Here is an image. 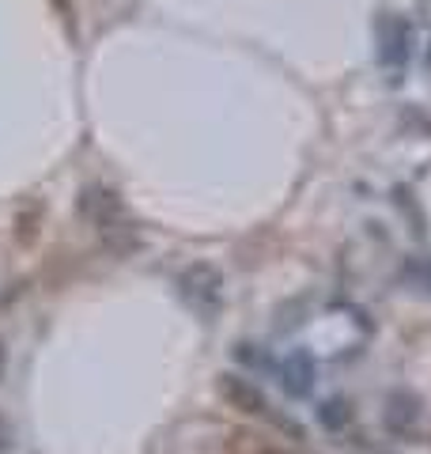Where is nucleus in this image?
I'll return each mask as SVG.
<instances>
[{
    "label": "nucleus",
    "mask_w": 431,
    "mask_h": 454,
    "mask_svg": "<svg viewBox=\"0 0 431 454\" xmlns=\"http://www.w3.org/2000/svg\"><path fill=\"white\" fill-rule=\"evenodd\" d=\"M382 417H386V428H390L394 435H409L412 424L420 420V402H416L412 394H405V390H394Z\"/></svg>",
    "instance_id": "6"
},
{
    "label": "nucleus",
    "mask_w": 431,
    "mask_h": 454,
    "mask_svg": "<svg viewBox=\"0 0 431 454\" xmlns=\"http://www.w3.org/2000/svg\"><path fill=\"white\" fill-rule=\"evenodd\" d=\"M257 345H247V340H242V345L235 348V356L242 360V364H254V367H269V356L265 352H254Z\"/></svg>",
    "instance_id": "10"
},
{
    "label": "nucleus",
    "mask_w": 431,
    "mask_h": 454,
    "mask_svg": "<svg viewBox=\"0 0 431 454\" xmlns=\"http://www.w3.org/2000/svg\"><path fill=\"white\" fill-rule=\"evenodd\" d=\"M220 397L231 409H239V413H247V417H272V405H269V397L265 390L257 387V382H250L247 375H235V372H223L220 375Z\"/></svg>",
    "instance_id": "4"
},
{
    "label": "nucleus",
    "mask_w": 431,
    "mask_h": 454,
    "mask_svg": "<svg viewBox=\"0 0 431 454\" xmlns=\"http://www.w3.org/2000/svg\"><path fill=\"white\" fill-rule=\"evenodd\" d=\"M424 65H427V73H431V42H427V53H424Z\"/></svg>",
    "instance_id": "11"
},
{
    "label": "nucleus",
    "mask_w": 431,
    "mask_h": 454,
    "mask_svg": "<svg viewBox=\"0 0 431 454\" xmlns=\"http://www.w3.org/2000/svg\"><path fill=\"white\" fill-rule=\"evenodd\" d=\"M98 239H103V247L114 254V258H129V254L140 250V231L133 227V220L106 227V231H98Z\"/></svg>",
    "instance_id": "7"
},
{
    "label": "nucleus",
    "mask_w": 431,
    "mask_h": 454,
    "mask_svg": "<svg viewBox=\"0 0 431 454\" xmlns=\"http://www.w3.org/2000/svg\"><path fill=\"white\" fill-rule=\"evenodd\" d=\"M314 417H318V424L325 432H344L349 428V420H352V405L344 402V397H325Z\"/></svg>",
    "instance_id": "8"
},
{
    "label": "nucleus",
    "mask_w": 431,
    "mask_h": 454,
    "mask_svg": "<svg viewBox=\"0 0 431 454\" xmlns=\"http://www.w3.org/2000/svg\"><path fill=\"white\" fill-rule=\"evenodd\" d=\"M409 57H412V23L397 16V12H386L379 20V65L401 73L409 65Z\"/></svg>",
    "instance_id": "3"
},
{
    "label": "nucleus",
    "mask_w": 431,
    "mask_h": 454,
    "mask_svg": "<svg viewBox=\"0 0 431 454\" xmlns=\"http://www.w3.org/2000/svg\"><path fill=\"white\" fill-rule=\"evenodd\" d=\"M280 387L287 397H310L314 394V382H318V364L307 348H292L280 364Z\"/></svg>",
    "instance_id": "5"
},
{
    "label": "nucleus",
    "mask_w": 431,
    "mask_h": 454,
    "mask_svg": "<svg viewBox=\"0 0 431 454\" xmlns=\"http://www.w3.org/2000/svg\"><path fill=\"white\" fill-rule=\"evenodd\" d=\"M76 212H80V220H88V223L95 227V231H106V227L129 220L121 193L110 190V186H103V182H91V186L80 193Z\"/></svg>",
    "instance_id": "2"
},
{
    "label": "nucleus",
    "mask_w": 431,
    "mask_h": 454,
    "mask_svg": "<svg viewBox=\"0 0 431 454\" xmlns=\"http://www.w3.org/2000/svg\"><path fill=\"white\" fill-rule=\"evenodd\" d=\"M405 277L416 284V288L431 292V258H412V262H405Z\"/></svg>",
    "instance_id": "9"
},
{
    "label": "nucleus",
    "mask_w": 431,
    "mask_h": 454,
    "mask_svg": "<svg viewBox=\"0 0 431 454\" xmlns=\"http://www.w3.org/2000/svg\"><path fill=\"white\" fill-rule=\"evenodd\" d=\"M424 20L431 23V0H424Z\"/></svg>",
    "instance_id": "12"
},
{
    "label": "nucleus",
    "mask_w": 431,
    "mask_h": 454,
    "mask_svg": "<svg viewBox=\"0 0 431 454\" xmlns=\"http://www.w3.org/2000/svg\"><path fill=\"white\" fill-rule=\"evenodd\" d=\"M178 292L193 310H200V315H216L220 303H223V273H220V265H212V262L185 265L178 273Z\"/></svg>",
    "instance_id": "1"
}]
</instances>
